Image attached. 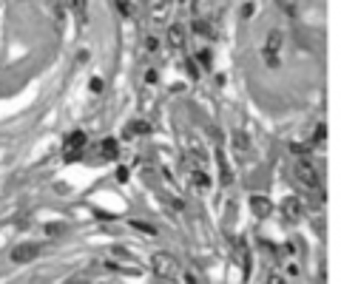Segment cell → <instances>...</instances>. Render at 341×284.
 <instances>
[{"label":"cell","mask_w":341,"mask_h":284,"mask_svg":"<svg viewBox=\"0 0 341 284\" xmlns=\"http://www.w3.org/2000/svg\"><path fill=\"white\" fill-rule=\"evenodd\" d=\"M145 49H148V51H157V49H160V43H157V37H148V40H145Z\"/></svg>","instance_id":"obj_24"},{"label":"cell","mask_w":341,"mask_h":284,"mask_svg":"<svg viewBox=\"0 0 341 284\" xmlns=\"http://www.w3.org/2000/svg\"><path fill=\"white\" fill-rule=\"evenodd\" d=\"M148 12H151L154 20H165L168 12H171V0H151L148 3Z\"/></svg>","instance_id":"obj_8"},{"label":"cell","mask_w":341,"mask_h":284,"mask_svg":"<svg viewBox=\"0 0 341 284\" xmlns=\"http://www.w3.org/2000/svg\"><path fill=\"white\" fill-rule=\"evenodd\" d=\"M219 165H222V182H231V176H233V173H231V168H228V162H225V154H222V151H219Z\"/></svg>","instance_id":"obj_15"},{"label":"cell","mask_w":341,"mask_h":284,"mask_svg":"<svg viewBox=\"0 0 341 284\" xmlns=\"http://www.w3.org/2000/svg\"><path fill=\"white\" fill-rule=\"evenodd\" d=\"M293 170H296V179H298V182H305L310 191H316V188H319V168L313 165L310 156H298L296 165H293Z\"/></svg>","instance_id":"obj_1"},{"label":"cell","mask_w":341,"mask_h":284,"mask_svg":"<svg viewBox=\"0 0 341 284\" xmlns=\"http://www.w3.org/2000/svg\"><path fill=\"white\" fill-rule=\"evenodd\" d=\"M185 284H196V276H194V273H188V276H185Z\"/></svg>","instance_id":"obj_30"},{"label":"cell","mask_w":341,"mask_h":284,"mask_svg":"<svg viewBox=\"0 0 341 284\" xmlns=\"http://www.w3.org/2000/svg\"><path fill=\"white\" fill-rule=\"evenodd\" d=\"M191 182H194L199 191H208V188H211V176H208L202 168H194V173H191Z\"/></svg>","instance_id":"obj_11"},{"label":"cell","mask_w":341,"mask_h":284,"mask_svg":"<svg viewBox=\"0 0 341 284\" xmlns=\"http://www.w3.org/2000/svg\"><path fill=\"white\" fill-rule=\"evenodd\" d=\"M253 6H256V3H245V17H250V14H253Z\"/></svg>","instance_id":"obj_29"},{"label":"cell","mask_w":341,"mask_h":284,"mask_svg":"<svg viewBox=\"0 0 341 284\" xmlns=\"http://www.w3.org/2000/svg\"><path fill=\"white\" fill-rule=\"evenodd\" d=\"M83 148H86V134H83V131H74V134L65 139V159L74 162V159L80 156Z\"/></svg>","instance_id":"obj_4"},{"label":"cell","mask_w":341,"mask_h":284,"mask_svg":"<svg viewBox=\"0 0 341 284\" xmlns=\"http://www.w3.org/2000/svg\"><path fill=\"white\" fill-rule=\"evenodd\" d=\"M131 227H134V230H139V233H145V236H154V233H157L151 225H145V222H137V219L131 222Z\"/></svg>","instance_id":"obj_16"},{"label":"cell","mask_w":341,"mask_h":284,"mask_svg":"<svg viewBox=\"0 0 341 284\" xmlns=\"http://www.w3.org/2000/svg\"><path fill=\"white\" fill-rule=\"evenodd\" d=\"M233 142H236V151H239V154H247V136L242 134V131L233 134Z\"/></svg>","instance_id":"obj_14"},{"label":"cell","mask_w":341,"mask_h":284,"mask_svg":"<svg viewBox=\"0 0 341 284\" xmlns=\"http://www.w3.org/2000/svg\"><path fill=\"white\" fill-rule=\"evenodd\" d=\"M145 80H148V83H157V71H145Z\"/></svg>","instance_id":"obj_28"},{"label":"cell","mask_w":341,"mask_h":284,"mask_svg":"<svg viewBox=\"0 0 341 284\" xmlns=\"http://www.w3.org/2000/svg\"><path fill=\"white\" fill-rule=\"evenodd\" d=\"M168 43H171L174 49H182V46H185V31H182V26L168 28Z\"/></svg>","instance_id":"obj_12"},{"label":"cell","mask_w":341,"mask_h":284,"mask_svg":"<svg viewBox=\"0 0 341 284\" xmlns=\"http://www.w3.org/2000/svg\"><path fill=\"white\" fill-rule=\"evenodd\" d=\"M148 131H151L148 122H134V125H131V134H148Z\"/></svg>","instance_id":"obj_17"},{"label":"cell","mask_w":341,"mask_h":284,"mask_svg":"<svg viewBox=\"0 0 341 284\" xmlns=\"http://www.w3.org/2000/svg\"><path fill=\"white\" fill-rule=\"evenodd\" d=\"M279 51H282V31L273 28L268 34V43H264V63H268L270 68L279 65Z\"/></svg>","instance_id":"obj_3"},{"label":"cell","mask_w":341,"mask_h":284,"mask_svg":"<svg viewBox=\"0 0 341 284\" xmlns=\"http://www.w3.org/2000/svg\"><path fill=\"white\" fill-rule=\"evenodd\" d=\"M117 179H120V182H125V179H128V170H125V168H117Z\"/></svg>","instance_id":"obj_27"},{"label":"cell","mask_w":341,"mask_h":284,"mask_svg":"<svg viewBox=\"0 0 341 284\" xmlns=\"http://www.w3.org/2000/svg\"><path fill=\"white\" fill-rule=\"evenodd\" d=\"M68 3V9H71L74 14H77V20H80V26H86L88 17H86V6H88V0H65Z\"/></svg>","instance_id":"obj_10"},{"label":"cell","mask_w":341,"mask_h":284,"mask_svg":"<svg viewBox=\"0 0 341 284\" xmlns=\"http://www.w3.org/2000/svg\"><path fill=\"white\" fill-rule=\"evenodd\" d=\"M37 253H40V244L26 241V244H17V247L12 250V259L20 264V262H31V259H37Z\"/></svg>","instance_id":"obj_5"},{"label":"cell","mask_w":341,"mask_h":284,"mask_svg":"<svg viewBox=\"0 0 341 284\" xmlns=\"http://www.w3.org/2000/svg\"><path fill=\"white\" fill-rule=\"evenodd\" d=\"M268 284H287V281H284V276H279V273H270Z\"/></svg>","instance_id":"obj_23"},{"label":"cell","mask_w":341,"mask_h":284,"mask_svg":"<svg viewBox=\"0 0 341 284\" xmlns=\"http://www.w3.org/2000/svg\"><path fill=\"white\" fill-rule=\"evenodd\" d=\"M282 213H284V219H287V222L301 219V202H298L296 196H287L282 202Z\"/></svg>","instance_id":"obj_6"},{"label":"cell","mask_w":341,"mask_h":284,"mask_svg":"<svg viewBox=\"0 0 341 284\" xmlns=\"http://www.w3.org/2000/svg\"><path fill=\"white\" fill-rule=\"evenodd\" d=\"M185 68H188V74H191V77H199V68H196V63H194V60H188V63H185Z\"/></svg>","instance_id":"obj_21"},{"label":"cell","mask_w":341,"mask_h":284,"mask_svg":"<svg viewBox=\"0 0 341 284\" xmlns=\"http://www.w3.org/2000/svg\"><path fill=\"white\" fill-rule=\"evenodd\" d=\"M154 270L160 273V278H176L179 276V264L171 253H154Z\"/></svg>","instance_id":"obj_2"},{"label":"cell","mask_w":341,"mask_h":284,"mask_svg":"<svg viewBox=\"0 0 341 284\" xmlns=\"http://www.w3.org/2000/svg\"><path fill=\"white\" fill-rule=\"evenodd\" d=\"M273 3H276L284 14H290V17H296V14H298V0H273Z\"/></svg>","instance_id":"obj_13"},{"label":"cell","mask_w":341,"mask_h":284,"mask_svg":"<svg viewBox=\"0 0 341 284\" xmlns=\"http://www.w3.org/2000/svg\"><path fill=\"white\" fill-rule=\"evenodd\" d=\"M100 154H102V159H114V156L120 154V142H117L114 136L102 139V142H100Z\"/></svg>","instance_id":"obj_9"},{"label":"cell","mask_w":341,"mask_h":284,"mask_svg":"<svg viewBox=\"0 0 341 284\" xmlns=\"http://www.w3.org/2000/svg\"><path fill=\"white\" fill-rule=\"evenodd\" d=\"M194 31H196V34H211V26H208V23H202V20H196Z\"/></svg>","instance_id":"obj_19"},{"label":"cell","mask_w":341,"mask_h":284,"mask_svg":"<svg viewBox=\"0 0 341 284\" xmlns=\"http://www.w3.org/2000/svg\"><path fill=\"white\" fill-rule=\"evenodd\" d=\"M324 136H327V128L324 125H319L316 131H313V142H316V145H319V142H324Z\"/></svg>","instance_id":"obj_18"},{"label":"cell","mask_w":341,"mask_h":284,"mask_svg":"<svg viewBox=\"0 0 341 284\" xmlns=\"http://www.w3.org/2000/svg\"><path fill=\"white\" fill-rule=\"evenodd\" d=\"M60 230H63V225H46V233H51V236H57Z\"/></svg>","instance_id":"obj_26"},{"label":"cell","mask_w":341,"mask_h":284,"mask_svg":"<svg viewBox=\"0 0 341 284\" xmlns=\"http://www.w3.org/2000/svg\"><path fill=\"white\" fill-rule=\"evenodd\" d=\"M290 151H293L296 156H307V148H305V145H298V142H293V145H290Z\"/></svg>","instance_id":"obj_22"},{"label":"cell","mask_w":341,"mask_h":284,"mask_svg":"<svg viewBox=\"0 0 341 284\" xmlns=\"http://www.w3.org/2000/svg\"><path fill=\"white\" fill-rule=\"evenodd\" d=\"M88 88H91V91H102V80H100V77H94L91 83H88Z\"/></svg>","instance_id":"obj_25"},{"label":"cell","mask_w":341,"mask_h":284,"mask_svg":"<svg viewBox=\"0 0 341 284\" xmlns=\"http://www.w3.org/2000/svg\"><path fill=\"white\" fill-rule=\"evenodd\" d=\"M250 210H253L259 219H264V216H270L273 205H270V199H264V196H250Z\"/></svg>","instance_id":"obj_7"},{"label":"cell","mask_w":341,"mask_h":284,"mask_svg":"<svg viewBox=\"0 0 341 284\" xmlns=\"http://www.w3.org/2000/svg\"><path fill=\"white\" fill-rule=\"evenodd\" d=\"M196 57H199V63H202L205 65V68H208V65H211V51H199V54H196Z\"/></svg>","instance_id":"obj_20"}]
</instances>
